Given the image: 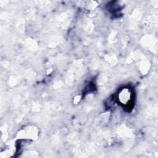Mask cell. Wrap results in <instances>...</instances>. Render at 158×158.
<instances>
[{
    "label": "cell",
    "instance_id": "6da1fadb",
    "mask_svg": "<svg viewBox=\"0 0 158 158\" xmlns=\"http://www.w3.org/2000/svg\"><path fill=\"white\" fill-rule=\"evenodd\" d=\"M133 94L131 89L128 88H122L118 94V100L121 104L127 106L132 102Z\"/></svg>",
    "mask_w": 158,
    "mask_h": 158
}]
</instances>
